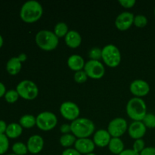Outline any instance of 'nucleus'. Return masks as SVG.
Returning <instances> with one entry per match:
<instances>
[{
    "label": "nucleus",
    "mask_w": 155,
    "mask_h": 155,
    "mask_svg": "<svg viewBox=\"0 0 155 155\" xmlns=\"http://www.w3.org/2000/svg\"><path fill=\"white\" fill-rule=\"evenodd\" d=\"M43 15V8L39 2L36 0H30L26 2L21 6L20 11V17L24 22L33 24L42 18Z\"/></svg>",
    "instance_id": "f257e3e1"
},
{
    "label": "nucleus",
    "mask_w": 155,
    "mask_h": 155,
    "mask_svg": "<svg viewBox=\"0 0 155 155\" xmlns=\"http://www.w3.org/2000/svg\"><path fill=\"white\" fill-rule=\"evenodd\" d=\"M71 133L77 139L89 138L95 133V124L91 120L85 117H79L71 124Z\"/></svg>",
    "instance_id": "f03ea898"
},
{
    "label": "nucleus",
    "mask_w": 155,
    "mask_h": 155,
    "mask_svg": "<svg viewBox=\"0 0 155 155\" xmlns=\"http://www.w3.org/2000/svg\"><path fill=\"white\" fill-rule=\"evenodd\" d=\"M129 117L133 121H142L147 114V106L142 98L134 97L129 100L126 107Z\"/></svg>",
    "instance_id": "7ed1b4c3"
},
{
    "label": "nucleus",
    "mask_w": 155,
    "mask_h": 155,
    "mask_svg": "<svg viewBox=\"0 0 155 155\" xmlns=\"http://www.w3.org/2000/svg\"><path fill=\"white\" fill-rule=\"evenodd\" d=\"M35 41L37 46L45 51H53L59 43V39L54 32L48 30H39L35 36Z\"/></svg>",
    "instance_id": "20e7f679"
},
{
    "label": "nucleus",
    "mask_w": 155,
    "mask_h": 155,
    "mask_svg": "<svg viewBox=\"0 0 155 155\" xmlns=\"http://www.w3.org/2000/svg\"><path fill=\"white\" fill-rule=\"evenodd\" d=\"M101 49V59L107 67L114 68L119 66L121 62V53L116 45L108 44Z\"/></svg>",
    "instance_id": "39448f33"
},
{
    "label": "nucleus",
    "mask_w": 155,
    "mask_h": 155,
    "mask_svg": "<svg viewBox=\"0 0 155 155\" xmlns=\"http://www.w3.org/2000/svg\"><path fill=\"white\" fill-rule=\"evenodd\" d=\"M18 95L23 99L32 101L37 98L39 95V88L34 82L29 80H24L16 86Z\"/></svg>",
    "instance_id": "423d86ee"
},
{
    "label": "nucleus",
    "mask_w": 155,
    "mask_h": 155,
    "mask_svg": "<svg viewBox=\"0 0 155 155\" xmlns=\"http://www.w3.org/2000/svg\"><path fill=\"white\" fill-rule=\"evenodd\" d=\"M58 124V117L51 111H43L36 116V127L42 131H50L55 128Z\"/></svg>",
    "instance_id": "0eeeda50"
},
{
    "label": "nucleus",
    "mask_w": 155,
    "mask_h": 155,
    "mask_svg": "<svg viewBox=\"0 0 155 155\" xmlns=\"http://www.w3.org/2000/svg\"><path fill=\"white\" fill-rule=\"evenodd\" d=\"M83 71L87 74L88 77L93 80L101 79L105 74V68L104 64L100 61H88L87 62H86Z\"/></svg>",
    "instance_id": "6e6552de"
},
{
    "label": "nucleus",
    "mask_w": 155,
    "mask_h": 155,
    "mask_svg": "<svg viewBox=\"0 0 155 155\" xmlns=\"http://www.w3.org/2000/svg\"><path fill=\"white\" fill-rule=\"evenodd\" d=\"M128 124L123 117H116L110 121L107 126V131L112 138H120L128 131Z\"/></svg>",
    "instance_id": "1a4fd4ad"
},
{
    "label": "nucleus",
    "mask_w": 155,
    "mask_h": 155,
    "mask_svg": "<svg viewBox=\"0 0 155 155\" xmlns=\"http://www.w3.org/2000/svg\"><path fill=\"white\" fill-rule=\"evenodd\" d=\"M60 114L65 120L74 121L78 119L80 114V109L76 103L73 101H64L60 106Z\"/></svg>",
    "instance_id": "9d476101"
},
{
    "label": "nucleus",
    "mask_w": 155,
    "mask_h": 155,
    "mask_svg": "<svg viewBox=\"0 0 155 155\" xmlns=\"http://www.w3.org/2000/svg\"><path fill=\"white\" fill-rule=\"evenodd\" d=\"M130 91L134 96L137 98H142L149 93L150 86L145 80L138 79L133 80L130 83Z\"/></svg>",
    "instance_id": "9b49d317"
},
{
    "label": "nucleus",
    "mask_w": 155,
    "mask_h": 155,
    "mask_svg": "<svg viewBox=\"0 0 155 155\" xmlns=\"http://www.w3.org/2000/svg\"><path fill=\"white\" fill-rule=\"evenodd\" d=\"M135 15L129 12H124L120 14L115 19V26L120 31L129 30L133 24Z\"/></svg>",
    "instance_id": "f8f14e48"
},
{
    "label": "nucleus",
    "mask_w": 155,
    "mask_h": 155,
    "mask_svg": "<svg viewBox=\"0 0 155 155\" xmlns=\"http://www.w3.org/2000/svg\"><path fill=\"white\" fill-rule=\"evenodd\" d=\"M74 148L81 154H87L92 153L95 148L93 140L89 138L77 139L74 144Z\"/></svg>",
    "instance_id": "ddd939ff"
},
{
    "label": "nucleus",
    "mask_w": 155,
    "mask_h": 155,
    "mask_svg": "<svg viewBox=\"0 0 155 155\" xmlns=\"http://www.w3.org/2000/svg\"><path fill=\"white\" fill-rule=\"evenodd\" d=\"M28 152L32 154H37L44 148V139L39 135H33L28 139L27 142Z\"/></svg>",
    "instance_id": "4468645a"
},
{
    "label": "nucleus",
    "mask_w": 155,
    "mask_h": 155,
    "mask_svg": "<svg viewBox=\"0 0 155 155\" xmlns=\"http://www.w3.org/2000/svg\"><path fill=\"white\" fill-rule=\"evenodd\" d=\"M147 128L142 121H133L128 127V133L133 139H140L146 133Z\"/></svg>",
    "instance_id": "2eb2a0df"
},
{
    "label": "nucleus",
    "mask_w": 155,
    "mask_h": 155,
    "mask_svg": "<svg viewBox=\"0 0 155 155\" xmlns=\"http://www.w3.org/2000/svg\"><path fill=\"white\" fill-rule=\"evenodd\" d=\"M111 138V136L107 130H98L93 134L92 140L95 146L98 148H105L108 146Z\"/></svg>",
    "instance_id": "dca6fc26"
},
{
    "label": "nucleus",
    "mask_w": 155,
    "mask_h": 155,
    "mask_svg": "<svg viewBox=\"0 0 155 155\" xmlns=\"http://www.w3.org/2000/svg\"><path fill=\"white\" fill-rule=\"evenodd\" d=\"M65 44L71 48H77L81 45L82 36L80 33L74 30H69L64 37Z\"/></svg>",
    "instance_id": "f3484780"
},
{
    "label": "nucleus",
    "mask_w": 155,
    "mask_h": 155,
    "mask_svg": "<svg viewBox=\"0 0 155 155\" xmlns=\"http://www.w3.org/2000/svg\"><path fill=\"white\" fill-rule=\"evenodd\" d=\"M68 66L72 71L77 72V71H83L84 69L85 62L84 59L80 54H72L68 59Z\"/></svg>",
    "instance_id": "a211bd4d"
},
{
    "label": "nucleus",
    "mask_w": 155,
    "mask_h": 155,
    "mask_svg": "<svg viewBox=\"0 0 155 155\" xmlns=\"http://www.w3.org/2000/svg\"><path fill=\"white\" fill-rule=\"evenodd\" d=\"M22 68V62L19 60L18 57H13L8 61L6 64V71L10 75L15 76L20 73Z\"/></svg>",
    "instance_id": "6ab92c4d"
},
{
    "label": "nucleus",
    "mask_w": 155,
    "mask_h": 155,
    "mask_svg": "<svg viewBox=\"0 0 155 155\" xmlns=\"http://www.w3.org/2000/svg\"><path fill=\"white\" fill-rule=\"evenodd\" d=\"M108 149L113 154L119 155L124 151V143L120 138H111L108 145Z\"/></svg>",
    "instance_id": "aec40b11"
},
{
    "label": "nucleus",
    "mask_w": 155,
    "mask_h": 155,
    "mask_svg": "<svg viewBox=\"0 0 155 155\" xmlns=\"http://www.w3.org/2000/svg\"><path fill=\"white\" fill-rule=\"evenodd\" d=\"M23 133V128L19 124L17 123H12L8 124L6 130L5 135L8 139H17Z\"/></svg>",
    "instance_id": "412c9836"
},
{
    "label": "nucleus",
    "mask_w": 155,
    "mask_h": 155,
    "mask_svg": "<svg viewBox=\"0 0 155 155\" xmlns=\"http://www.w3.org/2000/svg\"><path fill=\"white\" fill-rule=\"evenodd\" d=\"M19 124L23 129H31L36 126V117L32 114H24L20 118Z\"/></svg>",
    "instance_id": "4be33fe9"
},
{
    "label": "nucleus",
    "mask_w": 155,
    "mask_h": 155,
    "mask_svg": "<svg viewBox=\"0 0 155 155\" xmlns=\"http://www.w3.org/2000/svg\"><path fill=\"white\" fill-rule=\"evenodd\" d=\"M77 139V137L74 135H73L72 133H68V134L62 135L59 139V142L64 148H70L72 145H74Z\"/></svg>",
    "instance_id": "5701e85b"
},
{
    "label": "nucleus",
    "mask_w": 155,
    "mask_h": 155,
    "mask_svg": "<svg viewBox=\"0 0 155 155\" xmlns=\"http://www.w3.org/2000/svg\"><path fill=\"white\" fill-rule=\"evenodd\" d=\"M53 32L58 39L64 38L68 33V32H69V28H68V26L66 23L58 22L54 26Z\"/></svg>",
    "instance_id": "b1692460"
},
{
    "label": "nucleus",
    "mask_w": 155,
    "mask_h": 155,
    "mask_svg": "<svg viewBox=\"0 0 155 155\" xmlns=\"http://www.w3.org/2000/svg\"><path fill=\"white\" fill-rule=\"evenodd\" d=\"M12 151L15 155H26L28 153L27 144H24L21 142H15L12 145Z\"/></svg>",
    "instance_id": "393cba45"
},
{
    "label": "nucleus",
    "mask_w": 155,
    "mask_h": 155,
    "mask_svg": "<svg viewBox=\"0 0 155 155\" xmlns=\"http://www.w3.org/2000/svg\"><path fill=\"white\" fill-rule=\"evenodd\" d=\"M4 98L8 103H9V104H13V103H15L18 101L20 96L16 89H9V90H8L6 92Z\"/></svg>",
    "instance_id": "a878e982"
},
{
    "label": "nucleus",
    "mask_w": 155,
    "mask_h": 155,
    "mask_svg": "<svg viewBox=\"0 0 155 155\" xmlns=\"http://www.w3.org/2000/svg\"><path fill=\"white\" fill-rule=\"evenodd\" d=\"M9 148V140L5 134H0V155L5 154Z\"/></svg>",
    "instance_id": "bb28decb"
},
{
    "label": "nucleus",
    "mask_w": 155,
    "mask_h": 155,
    "mask_svg": "<svg viewBox=\"0 0 155 155\" xmlns=\"http://www.w3.org/2000/svg\"><path fill=\"white\" fill-rule=\"evenodd\" d=\"M142 122L145 124L146 128L154 129L155 128V115L154 114L148 113L144 119L142 120Z\"/></svg>",
    "instance_id": "cd10ccee"
},
{
    "label": "nucleus",
    "mask_w": 155,
    "mask_h": 155,
    "mask_svg": "<svg viewBox=\"0 0 155 155\" xmlns=\"http://www.w3.org/2000/svg\"><path fill=\"white\" fill-rule=\"evenodd\" d=\"M133 24L136 26V27L139 28H143L145 26L148 24V18L142 15H136L134 18V21H133Z\"/></svg>",
    "instance_id": "c85d7f7f"
},
{
    "label": "nucleus",
    "mask_w": 155,
    "mask_h": 155,
    "mask_svg": "<svg viewBox=\"0 0 155 155\" xmlns=\"http://www.w3.org/2000/svg\"><path fill=\"white\" fill-rule=\"evenodd\" d=\"M101 51L102 49L98 47H94L89 51V57L90 60L100 61L101 59Z\"/></svg>",
    "instance_id": "c756f323"
},
{
    "label": "nucleus",
    "mask_w": 155,
    "mask_h": 155,
    "mask_svg": "<svg viewBox=\"0 0 155 155\" xmlns=\"http://www.w3.org/2000/svg\"><path fill=\"white\" fill-rule=\"evenodd\" d=\"M88 76L87 74H86L84 71H77V72H75L74 76V79L77 83H84L85 82L87 81L88 80Z\"/></svg>",
    "instance_id": "7c9ffc66"
},
{
    "label": "nucleus",
    "mask_w": 155,
    "mask_h": 155,
    "mask_svg": "<svg viewBox=\"0 0 155 155\" xmlns=\"http://www.w3.org/2000/svg\"><path fill=\"white\" fill-rule=\"evenodd\" d=\"M145 148V142L142 139L135 140L133 145V150L137 153H140Z\"/></svg>",
    "instance_id": "2f4dec72"
},
{
    "label": "nucleus",
    "mask_w": 155,
    "mask_h": 155,
    "mask_svg": "<svg viewBox=\"0 0 155 155\" xmlns=\"http://www.w3.org/2000/svg\"><path fill=\"white\" fill-rule=\"evenodd\" d=\"M118 2L125 8H131L134 7L136 1V0H120Z\"/></svg>",
    "instance_id": "473e14b6"
},
{
    "label": "nucleus",
    "mask_w": 155,
    "mask_h": 155,
    "mask_svg": "<svg viewBox=\"0 0 155 155\" xmlns=\"http://www.w3.org/2000/svg\"><path fill=\"white\" fill-rule=\"evenodd\" d=\"M139 155H155L154 147H145L140 153Z\"/></svg>",
    "instance_id": "72a5a7b5"
},
{
    "label": "nucleus",
    "mask_w": 155,
    "mask_h": 155,
    "mask_svg": "<svg viewBox=\"0 0 155 155\" xmlns=\"http://www.w3.org/2000/svg\"><path fill=\"white\" fill-rule=\"evenodd\" d=\"M60 132L64 134H68V133H71V124H64L60 127Z\"/></svg>",
    "instance_id": "f704fd0d"
},
{
    "label": "nucleus",
    "mask_w": 155,
    "mask_h": 155,
    "mask_svg": "<svg viewBox=\"0 0 155 155\" xmlns=\"http://www.w3.org/2000/svg\"><path fill=\"white\" fill-rule=\"evenodd\" d=\"M61 155H82L80 152L77 151L75 148H66L64 151L62 152Z\"/></svg>",
    "instance_id": "c9c22d12"
},
{
    "label": "nucleus",
    "mask_w": 155,
    "mask_h": 155,
    "mask_svg": "<svg viewBox=\"0 0 155 155\" xmlns=\"http://www.w3.org/2000/svg\"><path fill=\"white\" fill-rule=\"evenodd\" d=\"M8 125L2 120H0V134H5Z\"/></svg>",
    "instance_id": "e433bc0d"
},
{
    "label": "nucleus",
    "mask_w": 155,
    "mask_h": 155,
    "mask_svg": "<svg viewBox=\"0 0 155 155\" xmlns=\"http://www.w3.org/2000/svg\"><path fill=\"white\" fill-rule=\"evenodd\" d=\"M119 155H139V154L133 151V149H125Z\"/></svg>",
    "instance_id": "4c0bfd02"
},
{
    "label": "nucleus",
    "mask_w": 155,
    "mask_h": 155,
    "mask_svg": "<svg viewBox=\"0 0 155 155\" xmlns=\"http://www.w3.org/2000/svg\"><path fill=\"white\" fill-rule=\"evenodd\" d=\"M6 92H7V91H6L5 86L2 83H1V82H0V98L5 96Z\"/></svg>",
    "instance_id": "58836bf2"
},
{
    "label": "nucleus",
    "mask_w": 155,
    "mask_h": 155,
    "mask_svg": "<svg viewBox=\"0 0 155 155\" xmlns=\"http://www.w3.org/2000/svg\"><path fill=\"white\" fill-rule=\"evenodd\" d=\"M18 58H19V60L21 61V62H25L26 61H27V54H24V53H21V54H20L18 56Z\"/></svg>",
    "instance_id": "ea45409f"
},
{
    "label": "nucleus",
    "mask_w": 155,
    "mask_h": 155,
    "mask_svg": "<svg viewBox=\"0 0 155 155\" xmlns=\"http://www.w3.org/2000/svg\"><path fill=\"white\" fill-rule=\"evenodd\" d=\"M3 42H4V40H3V38H2V35L0 34V48L2 47Z\"/></svg>",
    "instance_id": "a19ab883"
},
{
    "label": "nucleus",
    "mask_w": 155,
    "mask_h": 155,
    "mask_svg": "<svg viewBox=\"0 0 155 155\" xmlns=\"http://www.w3.org/2000/svg\"><path fill=\"white\" fill-rule=\"evenodd\" d=\"M85 155H96V154H95V153L92 152V153H90V154H85Z\"/></svg>",
    "instance_id": "79ce46f5"
},
{
    "label": "nucleus",
    "mask_w": 155,
    "mask_h": 155,
    "mask_svg": "<svg viewBox=\"0 0 155 155\" xmlns=\"http://www.w3.org/2000/svg\"><path fill=\"white\" fill-rule=\"evenodd\" d=\"M8 155H15V154H8Z\"/></svg>",
    "instance_id": "37998d69"
},
{
    "label": "nucleus",
    "mask_w": 155,
    "mask_h": 155,
    "mask_svg": "<svg viewBox=\"0 0 155 155\" xmlns=\"http://www.w3.org/2000/svg\"><path fill=\"white\" fill-rule=\"evenodd\" d=\"M154 16H155V8H154Z\"/></svg>",
    "instance_id": "c03bdc74"
}]
</instances>
